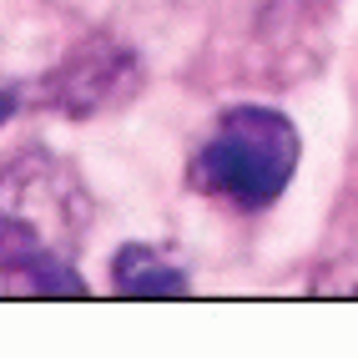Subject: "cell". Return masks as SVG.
<instances>
[{"label": "cell", "instance_id": "obj_1", "mask_svg": "<svg viewBox=\"0 0 358 358\" xmlns=\"http://www.w3.org/2000/svg\"><path fill=\"white\" fill-rule=\"evenodd\" d=\"M81 192L51 157L0 172V298H81Z\"/></svg>", "mask_w": 358, "mask_h": 358}, {"label": "cell", "instance_id": "obj_2", "mask_svg": "<svg viewBox=\"0 0 358 358\" xmlns=\"http://www.w3.org/2000/svg\"><path fill=\"white\" fill-rule=\"evenodd\" d=\"M298 166V127L268 106H232L197 157V187L237 207H268Z\"/></svg>", "mask_w": 358, "mask_h": 358}, {"label": "cell", "instance_id": "obj_3", "mask_svg": "<svg viewBox=\"0 0 358 358\" xmlns=\"http://www.w3.org/2000/svg\"><path fill=\"white\" fill-rule=\"evenodd\" d=\"M136 81H141L136 56H127L111 41H86L81 51H71L56 66V76L45 81V96H51V106H61L71 116H91V111L131 96Z\"/></svg>", "mask_w": 358, "mask_h": 358}, {"label": "cell", "instance_id": "obj_4", "mask_svg": "<svg viewBox=\"0 0 358 358\" xmlns=\"http://www.w3.org/2000/svg\"><path fill=\"white\" fill-rule=\"evenodd\" d=\"M111 278H116V293H127V298H177V293H187V278L172 262H162L152 248H122L111 262Z\"/></svg>", "mask_w": 358, "mask_h": 358}]
</instances>
